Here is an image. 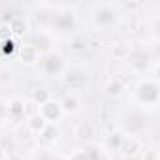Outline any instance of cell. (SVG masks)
Wrapping results in <instances>:
<instances>
[{
  "label": "cell",
  "instance_id": "cell-1",
  "mask_svg": "<svg viewBox=\"0 0 160 160\" xmlns=\"http://www.w3.org/2000/svg\"><path fill=\"white\" fill-rule=\"evenodd\" d=\"M38 115H40L47 124H55L64 113H62V109H60V104H58L55 98H49L47 102H43V104L40 106Z\"/></svg>",
  "mask_w": 160,
  "mask_h": 160
},
{
  "label": "cell",
  "instance_id": "cell-2",
  "mask_svg": "<svg viewBox=\"0 0 160 160\" xmlns=\"http://www.w3.org/2000/svg\"><path fill=\"white\" fill-rule=\"evenodd\" d=\"M64 83L72 91H79V89H83L87 85V75L81 70H68L66 75H64Z\"/></svg>",
  "mask_w": 160,
  "mask_h": 160
},
{
  "label": "cell",
  "instance_id": "cell-3",
  "mask_svg": "<svg viewBox=\"0 0 160 160\" xmlns=\"http://www.w3.org/2000/svg\"><path fill=\"white\" fill-rule=\"evenodd\" d=\"M156 96H158V85L154 81H145L139 87V98L145 104H156Z\"/></svg>",
  "mask_w": 160,
  "mask_h": 160
},
{
  "label": "cell",
  "instance_id": "cell-4",
  "mask_svg": "<svg viewBox=\"0 0 160 160\" xmlns=\"http://www.w3.org/2000/svg\"><path fill=\"white\" fill-rule=\"evenodd\" d=\"M121 151L124 152V156H134V154H138L141 151V141L138 138H134V136L124 138L122 143H121Z\"/></svg>",
  "mask_w": 160,
  "mask_h": 160
},
{
  "label": "cell",
  "instance_id": "cell-5",
  "mask_svg": "<svg viewBox=\"0 0 160 160\" xmlns=\"http://www.w3.org/2000/svg\"><path fill=\"white\" fill-rule=\"evenodd\" d=\"M60 109H62V113H75L77 109H79V106H81V102H79V98H77V94H73V92H70V94H66L60 102Z\"/></svg>",
  "mask_w": 160,
  "mask_h": 160
},
{
  "label": "cell",
  "instance_id": "cell-6",
  "mask_svg": "<svg viewBox=\"0 0 160 160\" xmlns=\"http://www.w3.org/2000/svg\"><path fill=\"white\" fill-rule=\"evenodd\" d=\"M19 60L25 62V64H34L38 60V49L30 43L27 45H21L19 47Z\"/></svg>",
  "mask_w": 160,
  "mask_h": 160
},
{
  "label": "cell",
  "instance_id": "cell-7",
  "mask_svg": "<svg viewBox=\"0 0 160 160\" xmlns=\"http://www.w3.org/2000/svg\"><path fill=\"white\" fill-rule=\"evenodd\" d=\"M58 134H60V132H58V128H57L55 124H47V126L43 128V132L38 134V136H40V141H42L43 145H51V143L57 141Z\"/></svg>",
  "mask_w": 160,
  "mask_h": 160
},
{
  "label": "cell",
  "instance_id": "cell-8",
  "mask_svg": "<svg viewBox=\"0 0 160 160\" xmlns=\"http://www.w3.org/2000/svg\"><path fill=\"white\" fill-rule=\"evenodd\" d=\"M43 68H45V72H47L49 75L58 73L60 68H62V60H60V57H58V55H49V57L43 60Z\"/></svg>",
  "mask_w": 160,
  "mask_h": 160
},
{
  "label": "cell",
  "instance_id": "cell-9",
  "mask_svg": "<svg viewBox=\"0 0 160 160\" xmlns=\"http://www.w3.org/2000/svg\"><path fill=\"white\" fill-rule=\"evenodd\" d=\"M25 32H27V21H25L23 17H13V19L10 21V34L21 36V34H25Z\"/></svg>",
  "mask_w": 160,
  "mask_h": 160
},
{
  "label": "cell",
  "instance_id": "cell-10",
  "mask_svg": "<svg viewBox=\"0 0 160 160\" xmlns=\"http://www.w3.org/2000/svg\"><path fill=\"white\" fill-rule=\"evenodd\" d=\"M27 124H28V128H30V132H34V134H42L43 132V128L47 126V122L36 113V115H32L28 121H27Z\"/></svg>",
  "mask_w": 160,
  "mask_h": 160
},
{
  "label": "cell",
  "instance_id": "cell-11",
  "mask_svg": "<svg viewBox=\"0 0 160 160\" xmlns=\"http://www.w3.org/2000/svg\"><path fill=\"white\" fill-rule=\"evenodd\" d=\"M8 115L13 117V119H21V117H25V104L19 102V100L12 102L10 108H8Z\"/></svg>",
  "mask_w": 160,
  "mask_h": 160
},
{
  "label": "cell",
  "instance_id": "cell-12",
  "mask_svg": "<svg viewBox=\"0 0 160 160\" xmlns=\"http://www.w3.org/2000/svg\"><path fill=\"white\" fill-rule=\"evenodd\" d=\"M122 91H124V87H122V83L119 81V79H111V81L108 83V87H106V92L109 96H119Z\"/></svg>",
  "mask_w": 160,
  "mask_h": 160
},
{
  "label": "cell",
  "instance_id": "cell-13",
  "mask_svg": "<svg viewBox=\"0 0 160 160\" xmlns=\"http://www.w3.org/2000/svg\"><path fill=\"white\" fill-rule=\"evenodd\" d=\"M122 139H124V136L121 134V132H113V134H109V138H108V147H115V149H121V143H122Z\"/></svg>",
  "mask_w": 160,
  "mask_h": 160
},
{
  "label": "cell",
  "instance_id": "cell-14",
  "mask_svg": "<svg viewBox=\"0 0 160 160\" xmlns=\"http://www.w3.org/2000/svg\"><path fill=\"white\" fill-rule=\"evenodd\" d=\"M91 136H92V126L89 122H85V124H81L77 128V138L79 139H89Z\"/></svg>",
  "mask_w": 160,
  "mask_h": 160
},
{
  "label": "cell",
  "instance_id": "cell-15",
  "mask_svg": "<svg viewBox=\"0 0 160 160\" xmlns=\"http://www.w3.org/2000/svg\"><path fill=\"white\" fill-rule=\"evenodd\" d=\"M49 98H51V96H49L43 89H38V91H34V94H32V100H34L38 106H42V104H43V102H47Z\"/></svg>",
  "mask_w": 160,
  "mask_h": 160
},
{
  "label": "cell",
  "instance_id": "cell-16",
  "mask_svg": "<svg viewBox=\"0 0 160 160\" xmlns=\"http://www.w3.org/2000/svg\"><path fill=\"white\" fill-rule=\"evenodd\" d=\"M68 160H91V154L87 151H73Z\"/></svg>",
  "mask_w": 160,
  "mask_h": 160
},
{
  "label": "cell",
  "instance_id": "cell-17",
  "mask_svg": "<svg viewBox=\"0 0 160 160\" xmlns=\"http://www.w3.org/2000/svg\"><path fill=\"white\" fill-rule=\"evenodd\" d=\"M0 160H6V151H4L2 145H0Z\"/></svg>",
  "mask_w": 160,
  "mask_h": 160
}]
</instances>
